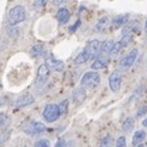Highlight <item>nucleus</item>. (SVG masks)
I'll list each match as a JSON object with an SVG mask.
<instances>
[{"label": "nucleus", "mask_w": 147, "mask_h": 147, "mask_svg": "<svg viewBox=\"0 0 147 147\" xmlns=\"http://www.w3.org/2000/svg\"><path fill=\"white\" fill-rule=\"evenodd\" d=\"M121 49H123L122 45H121V43L117 42V43H115V44H113V48H112V51H111V53H109V54H111V55L118 54V53L121 52Z\"/></svg>", "instance_id": "obj_27"}, {"label": "nucleus", "mask_w": 147, "mask_h": 147, "mask_svg": "<svg viewBox=\"0 0 147 147\" xmlns=\"http://www.w3.org/2000/svg\"><path fill=\"white\" fill-rule=\"evenodd\" d=\"M101 77L97 72H87L81 79V87L83 89H93L99 86Z\"/></svg>", "instance_id": "obj_1"}, {"label": "nucleus", "mask_w": 147, "mask_h": 147, "mask_svg": "<svg viewBox=\"0 0 147 147\" xmlns=\"http://www.w3.org/2000/svg\"><path fill=\"white\" fill-rule=\"evenodd\" d=\"M45 65L49 68V71H58V72H61L62 69H63V67H64V64H63V62L62 61H59V59H55L54 57H48L47 58V61H45Z\"/></svg>", "instance_id": "obj_11"}, {"label": "nucleus", "mask_w": 147, "mask_h": 147, "mask_svg": "<svg viewBox=\"0 0 147 147\" xmlns=\"http://www.w3.org/2000/svg\"><path fill=\"white\" fill-rule=\"evenodd\" d=\"M10 125V118L6 113H0V128H5Z\"/></svg>", "instance_id": "obj_20"}, {"label": "nucleus", "mask_w": 147, "mask_h": 147, "mask_svg": "<svg viewBox=\"0 0 147 147\" xmlns=\"http://www.w3.org/2000/svg\"><path fill=\"white\" fill-rule=\"evenodd\" d=\"M137 147H145V146H143V145H138V146H137Z\"/></svg>", "instance_id": "obj_38"}, {"label": "nucleus", "mask_w": 147, "mask_h": 147, "mask_svg": "<svg viewBox=\"0 0 147 147\" xmlns=\"http://www.w3.org/2000/svg\"><path fill=\"white\" fill-rule=\"evenodd\" d=\"M8 34L11 36V38H16L19 34V29H18V26H14V25H9L8 26Z\"/></svg>", "instance_id": "obj_25"}, {"label": "nucleus", "mask_w": 147, "mask_h": 147, "mask_svg": "<svg viewBox=\"0 0 147 147\" xmlns=\"http://www.w3.org/2000/svg\"><path fill=\"white\" fill-rule=\"evenodd\" d=\"M113 44L115 42L113 40H106L101 44V48H99V54L98 55H102V54H109L113 48Z\"/></svg>", "instance_id": "obj_18"}, {"label": "nucleus", "mask_w": 147, "mask_h": 147, "mask_svg": "<svg viewBox=\"0 0 147 147\" xmlns=\"http://www.w3.org/2000/svg\"><path fill=\"white\" fill-rule=\"evenodd\" d=\"M79 25H81V20H77L74 24H73L71 28H69V30H71L72 33H73V32H76V29H78V26H79Z\"/></svg>", "instance_id": "obj_32"}, {"label": "nucleus", "mask_w": 147, "mask_h": 147, "mask_svg": "<svg viewBox=\"0 0 147 147\" xmlns=\"http://www.w3.org/2000/svg\"><path fill=\"white\" fill-rule=\"evenodd\" d=\"M116 147H126V138L123 136H119L116 141Z\"/></svg>", "instance_id": "obj_29"}, {"label": "nucleus", "mask_w": 147, "mask_h": 147, "mask_svg": "<svg viewBox=\"0 0 147 147\" xmlns=\"http://www.w3.org/2000/svg\"><path fill=\"white\" fill-rule=\"evenodd\" d=\"M128 18H129L128 14H119V15L115 16L112 20L113 28L117 29V28H121V26H125L127 23H128Z\"/></svg>", "instance_id": "obj_14"}, {"label": "nucleus", "mask_w": 147, "mask_h": 147, "mask_svg": "<svg viewBox=\"0 0 147 147\" xmlns=\"http://www.w3.org/2000/svg\"><path fill=\"white\" fill-rule=\"evenodd\" d=\"M87 61H89V58L86 55V53H83V52H81L74 58V63H76L77 65H81V64H83V63H86Z\"/></svg>", "instance_id": "obj_21"}, {"label": "nucleus", "mask_w": 147, "mask_h": 147, "mask_svg": "<svg viewBox=\"0 0 147 147\" xmlns=\"http://www.w3.org/2000/svg\"><path fill=\"white\" fill-rule=\"evenodd\" d=\"M43 118H44L45 122H55L57 119H59V117H61V111H59L58 108V105H54V103H49V105H47L44 107V109H43V113H42Z\"/></svg>", "instance_id": "obj_3"}, {"label": "nucleus", "mask_w": 147, "mask_h": 147, "mask_svg": "<svg viewBox=\"0 0 147 147\" xmlns=\"http://www.w3.org/2000/svg\"><path fill=\"white\" fill-rule=\"evenodd\" d=\"M54 147H67V143H65L64 140H59V141L55 143Z\"/></svg>", "instance_id": "obj_34"}, {"label": "nucleus", "mask_w": 147, "mask_h": 147, "mask_svg": "<svg viewBox=\"0 0 147 147\" xmlns=\"http://www.w3.org/2000/svg\"><path fill=\"white\" fill-rule=\"evenodd\" d=\"M0 89H1V83H0Z\"/></svg>", "instance_id": "obj_39"}, {"label": "nucleus", "mask_w": 147, "mask_h": 147, "mask_svg": "<svg viewBox=\"0 0 147 147\" xmlns=\"http://www.w3.org/2000/svg\"><path fill=\"white\" fill-rule=\"evenodd\" d=\"M9 136H10V133H9V132H5L4 135H3L1 137H0V146H1L4 142H6V140L9 138Z\"/></svg>", "instance_id": "obj_31"}, {"label": "nucleus", "mask_w": 147, "mask_h": 147, "mask_svg": "<svg viewBox=\"0 0 147 147\" xmlns=\"http://www.w3.org/2000/svg\"><path fill=\"white\" fill-rule=\"evenodd\" d=\"M112 143H113V138L111 135H107L102 138L101 141V145H99V147H112Z\"/></svg>", "instance_id": "obj_22"}, {"label": "nucleus", "mask_w": 147, "mask_h": 147, "mask_svg": "<svg viewBox=\"0 0 147 147\" xmlns=\"http://www.w3.org/2000/svg\"><path fill=\"white\" fill-rule=\"evenodd\" d=\"M5 48H6V42L0 36V52L5 51Z\"/></svg>", "instance_id": "obj_33"}, {"label": "nucleus", "mask_w": 147, "mask_h": 147, "mask_svg": "<svg viewBox=\"0 0 147 147\" xmlns=\"http://www.w3.org/2000/svg\"><path fill=\"white\" fill-rule=\"evenodd\" d=\"M145 138H146V132L143 131V129H137L132 137V145L135 147H137L138 145H142Z\"/></svg>", "instance_id": "obj_17"}, {"label": "nucleus", "mask_w": 147, "mask_h": 147, "mask_svg": "<svg viewBox=\"0 0 147 147\" xmlns=\"http://www.w3.org/2000/svg\"><path fill=\"white\" fill-rule=\"evenodd\" d=\"M69 18H71V11L67 8H59L57 11V20L59 22V24H65L68 23Z\"/></svg>", "instance_id": "obj_13"}, {"label": "nucleus", "mask_w": 147, "mask_h": 147, "mask_svg": "<svg viewBox=\"0 0 147 147\" xmlns=\"http://www.w3.org/2000/svg\"><path fill=\"white\" fill-rule=\"evenodd\" d=\"M145 32H146V34H147V19H146V23H145Z\"/></svg>", "instance_id": "obj_37"}, {"label": "nucleus", "mask_w": 147, "mask_h": 147, "mask_svg": "<svg viewBox=\"0 0 147 147\" xmlns=\"http://www.w3.org/2000/svg\"><path fill=\"white\" fill-rule=\"evenodd\" d=\"M68 106H69L68 99H63V101L59 103L58 108H59V111H61V115H65V113L68 112Z\"/></svg>", "instance_id": "obj_24"}, {"label": "nucleus", "mask_w": 147, "mask_h": 147, "mask_svg": "<svg viewBox=\"0 0 147 147\" xmlns=\"http://www.w3.org/2000/svg\"><path fill=\"white\" fill-rule=\"evenodd\" d=\"M132 39H133V36H131V35H122V39H121V40H118V42L121 43L122 48H126V47L131 43Z\"/></svg>", "instance_id": "obj_26"}, {"label": "nucleus", "mask_w": 147, "mask_h": 147, "mask_svg": "<svg viewBox=\"0 0 147 147\" xmlns=\"http://www.w3.org/2000/svg\"><path fill=\"white\" fill-rule=\"evenodd\" d=\"M34 147H51V142L48 141V140H38V141L35 142Z\"/></svg>", "instance_id": "obj_28"}, {"label": "nucleus", "mask_w": 147, "mask_h": 147, "mask_svg": "<svg viewBox=\"0 0 147 147\" xmlns=\"http://www.w3.org/2000/svg\"><path fill=\"white\" fill-rule=\"evenodd\" d=\"M140 30H141V25H140V23L137 20H132V22H128L125 26H123L122 35H131V36H133L135 34H138Z\"/></svg>", "instance_id": "obj_8"}, {"label": "nucleus", "mask_w": 147, "mask_h": 147, "mask_svg": "<svg viewBox=\"0 0 147 147\" xmlns=\"http://www.w3.org/2000/svg\"><path fill=\"white\" fill-rule=\"evenodd\" d=\"M108 83H109V88L112 92H118L121 89V84H122V74L119 71H115L111 73L108 78Z\"/></svg>", "instance_id": "obj_7"}, {"label": "nucleus", "mask_w": 147, "mask_h": 147, "mask_svg": "<svg viewBox=\"0 0 147 147\" xmlns=\"http://www.w3.org/2000/svg\"><path fill=\"white\" fill-rule=\"evenodd\" d=\"M101 44H102L101 40H98V39H92V40H89L87 43L86 48L83 49L82 52L86 53V55L89 58V61H91V59H94L96 57H98V54H99Z\"/></svg>", "instance_id": "obj_5"}, {"label": "nucleus", "mask_w": 147, "mask_h": 147, "mask_svg": "<svg viewBox=\"0 0 147 147\" xmlns=\"http://www.w3.org/2000/svg\"><path fill=\"white\" fill-rule=\"evenodd\" d=\"M30 53H32L33 57H40V55L44 54V51H43V47L42 45L36 44V45H34L32 48V52Z\"/></svg>", "instance_id": "obj_23"}, {"label": "nucleus", "mask_w": 147, "mask_h": 147, "mask_svg": "<svg viewBox=\"0 0 147 147\" xmlns=\"http://www.w3.org/2000/svg\"><path fill=\"white\" fill-rule=\"evenodd\" d=\"M86 91L83 88H77L74 89V92H73V101H74V105H81L83 103V101L86 99Z\"/></svg>", "instance_id": "obj_16"}, {"label": "nucleus", "mask_w": 147, "mask_h": 147, "mask_svg": "<svg viewBox=\"0 0 147 147\" xmlns=\"http://www.w3.org/2000/svg\"><path fill=\"white\" fill-rule=\"evenodd\" d=\"M25 18H26V13H25V8L23 5H15L9 10V23H10V25L16 26L18 24L24 22Z\"/></svg>", "instance_id": "obj_2"}, {"label": "nucleus", "mask_w": 147, "mask_h": 147, "mask_svg": "<svg viewBox=\"0 0 147 147\" xmlns=\"http://www.w3.org/2000/svg\"><path fill=\"white\" fill-rule=\"evenodd\" d=\"M145 115H147V106H142L141 108L138 109V112H137L136 117H137V118H140V117H143Z\"/></svg>", "instance_id": "obj_30"}, {"label": "nucleus", "mask_w": 147, "mask_h": 147, "mask_svg": "<svg viewBox=\"0 0 147 147\" xmlns=\"http://www.w3.org/2000/svg\"><path fill=\"white\" fill-rule=\"evenodd\" d=\"M142 125H143V127H147V117H145V118H143Z\"/></svg>", "instance_id": "obj_36"}, {"label": "nucleus", "mask_w": 147, "mask_h": 147, "mask_svg": "<svg viewBox=\"0 0 147 147\" xmlns=\"http://www.w3.org/2000/svg\"><path fill=\"white\" fill-rule=\"evenodd\" d=\"M44 4H45V1H36V3H34V6H42Z\"/></svg>", "instance_id": "obj_35"}, {"label": "nucleus", "mask_w": 147, "mask_h": 147, "mask_svg": "<svg viewBox=\"0 0 147 147\" xmlns=\"http://www.w3.org/2000/svg\"><path fill=\"white\" fill-rule=\"evenodd\" d=\"M34 103V97L32 94H24L20 98H18L14 103V106L16 108H20V107H26V106H30Z\"/></svg>", "instance_id": "obj_12"}, {"label": "nucleus", "mask_w": 147, "mask_h": 147, "mask_svg": "<svg viewBox=\"0 0 147 147\" xmlns=\"http://www.w3.org/2000/svg\"><path fill=\"white\" fill-rule=\"evenodd\" d=\"M135 127V119L132 117H127L122 123V131L123 132H131Z\"/></svg>", "instance_id": "obj_19"}, {"label": "nucleus", "mask_w": 147, "mask_h": 147, "mask_svg": "<svg viewBox=\"0 0 147 147\" xmlns=\"http://www.w3.org/2000/svg\"><path fill=\"white\" fill-rule=\"evenodd\" d=\"M23 131L29 136H35L39 133H43L47 131V126L44 123L39 122V121H29L26 122L24 127H23Z\"/></svg>", "instance_id": "obj_4"}, {"label": "nucleus", "mask_w": 147, "mask_h": 147, "mask_svg": "<svg viewBox=\"0 0 147 147\" xmlns=\"http://www.w3.org/2000/svg\"><path fill=\"white\" fill-rule=\"evenodd\" d=\"M107 65H108L107 59L101 58V57H97V58L94 59V62L91 64V68L93 69V71H102V69L107 68Z\"/></svg>", "instance_id": "obj_15"}, {"label": "nucleus", "mask_w": 147, "mask_h": 147, "mask_svg": "<svg viewBox=\"0 0 147 147\" xmlns=\"http://www.w3.org/2000/svg\"><path fill=\"white\" fill-rule=\"evenodd\" d=\"M109 24H111V19L108 16H102L101 19L97 20L94 26H93V30L96 33H105L109 28Z\"/></svg>", "instance_id": "obj_10"}, {"label": "nucleus", "mask_w": 147, "mask_h": 147, "mask_svg": "<svg viewBox=\"0 0 147 147\" xmlns=\"http://www.w3.org/2000/svg\"><path fill=\"white\" fill-rule=\"evenodd\" d=\"M49 68L44 64H40L38 68V72H36V78H35V84L39 86V84H43V83L47 82V79H48L49 77Z\"/></svg>", "instance_id": "obj_9"}, {"label": "nucleus", "mask_w": 147, "mask_h": 147, "mask_svg": "<svg viewBox=\"0 0 147 147\" xmlns=\"http://www.w3.org/2000/svg\"><path fill=\"white\" fill-rule=\"evenodd\" d=\"M137 57H138V51H137V49H131V51H129L121 59V62H119V65H121L122 68H125V69L131 68V67L135 64Z\"/></svg>", "instance_id": "obj_6"}]
</instances>
